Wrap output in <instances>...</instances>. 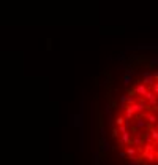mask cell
Wrapping results in <instances>:
<instances>
[{"label":"cell","instance_id":"cell-1","mask_svg":"<svg viewBox=\"0 0 158 165\" xmlns=\"http://www.w3.org/2000/svg\"><path fill=\"white\" fill-rule=\"evenodd\" d=\"M141 82L146 86L149 91H150L152 84L155 82V81H153V78H152V72H146V70H144V72L141 73Z\"/></svg>","mask_w":158,"mask_h":165},{"label":"cell","instance_id":"cell-2","mask_svg":"<svg viewBox=\"0 0 158 165\" xmlns=\"http://www.w3.org/2000/svg\"><path fill=\"white\" fill-rule=\"evenodd\" d=\"M144 119L147 124H157V114L155 113H144Z\"/></svg>","mask_w":158,"mask_h":165},{"label":"cell","instance_id":"cell-3","mask_svg":"<svg viewBox=\"0 0 158 165\" xmlns=\"http://www.w3.org/2000/svg\"><path fill=\"white\" fill-rule=\"evenodd\" d=\"M122 80H123V84L125 86H130L133 82V75H131V73H128V72H123Z\"/></svg>","mask_w":158,"mask_h":165},{"label":"cell","instance_id":"cell-4","mask_svg":"<svg viewBox=\"0 0 158 165\" xmlns=\"http://www.w3.org/2000/svg\"><path fill=\"white\" fill-rule=\"evenodd\" d=\"M127 95H128V97H134V99L138 97L136 89H134V86H133V84H131V86H127Z\"/></svg>","mask_w":158,"mask_h":165},{"label":"cell","instance_id":"cell-5","mask_svg":"<svg viewBox=\"0 0 158 165\" xmlns=\"http://www.w3.org/2000/svg\"><path fill=\"white\" fill-rule=\"evenodd\" d=\"M114 122H115V127H119V126H123V124H125V118L122 116V114H119V116L114 119Z\"/></svg>","mask_w":158,"mask_h":165},{"label":"cell","instance_id":"cell-6","mask_svg":"<svg viewBox=\"0 0 158 165\" xmlns=\"http://www.w3.org/2000/svg\"><path fill=\"white\" fill-rule=\"evenodd\" d=\"M153 67H158V57L157 59H149V64H147V68H153Z\"/></svg>","mask_w":158,"mask_h":165},{"label":"cell","instance_id":"cell-7","mask_svg":"<svg viewBox=\"0 0 158 165\" xmlns=\"http://www.w3.org/2000/svg\"><path fill=\"white\" fill-rule=\"evenodd\" d=\"M111 135H112V137H114V138H115V140H117V138H119V137H120V134H119V130H117V127H112V130H111Z\"/></svg>","mask_w":158,"mask_h":165},{"label":"cell","instance_id":"cell-8","mask_svg":"<svg viewBox=\"0 0 158 165\" xmlns=\"http://www.w3.org/2000/svg\"><path fill=\"white\" fill-rule=\"evenodd\" d=\"M150 91H152V92L155 94V95H158V82H153L152 88H150Z\"/></svg>","mask_w":158,"mask_h":165},{"label":"cell","instance_id":"cell-9","mask_svg":"<svg viewBox=\"0 0 158 165\" xmlns=\"http://www.w3.org/2000/svg\"><path fill=\"white\" fill-rule=\"evenodd\" d=\"M134 102H136V99H134V97H128V95H127V100H125V103H127V105H133Z\"/></svg>","mask_w":158,"mask_h":165},{"label":"cell","instance_id":"cell-10","mask_svg":"<svg viewBox=\"0 0 158 165\" xmlns=\"http://www.w3.org/2000/svg\"><path fill=\"white\" fill-rule=\"evenodd\" d=\"M150 107H152V113L158 114V103H155V105H150Z\"/></svg>","mask_w":158,"mask_h":165},{"label":"cell","instance_id":"cell-11","mask_svg":"<svg viewBox=\"0 0 158 165\" xmlns=\"http://www.w3.org/2000/svg\"><path fill=\"white\" fill-rule=\"evenodd\" d=\"M152 78L155 82H158V72H152Z\"/></svg>","mask_w":158,"mask_h":165},{"label":"cell","instance_id":"cell-12","mask_svg":"<svg viewBox=\"0 0 158 165\" xmlns=\"http://www.w3.org/2000/svg\"><path fill=\"white\" fill-rule=\"evenodd\" d=\"M125 100H127V95H120V103H125ZM127 105V103H125Z\"/></svg>","mask_w":158,"mask_h":165}]
</instances>
